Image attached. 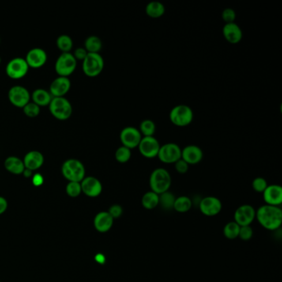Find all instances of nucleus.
I'll return each mask as SVG.
<instances>
[{
	"instance_id": "obj_1",
	"label": "nucleus",
	"mask_w": 282,
	"mask_h": 282,
	"mask_svg": "<svg viewBox=\"0 0 282 282\" xmlns=\"http://www.w3.org/2000/svg\"><path fill=\"white\" fill-rule=\"evenodd\" d=\"M256 218L266 230L274 231L281 226L282 210L279 206L262 205L256 212Z\"/></svg>"
},
{
	"instance_id": "obj_2",
	"label": "nucleus",
	"mask_w": 282,
	"mask_h": 282,
	"mask_svg": "<svg viewBox=\"0 0 282 282\" xmlns=\"http://www.w3.org/2000/svg\"><path fill=\"white\" fill-rule=\"evenodd\" d=\"M149 184L152 191L157 195L162 194L168 191L171 187V175L166 169H155L150 175Z\"/></svg>"
},
{
	"instance_id": "obj_3",
	"label": "nucleus",
	"mask_w": 282,
	"mask_h": 282,
	"mask_svg": "<svg viewBox=\"0 0 282 282\" xmlns=\"http://www.w3.org/2000/svg\"><path fill=\"white\" fill-rule=\"evenodd\" d=\"M61 172L69 182H81L85 177V168L82 162L70 158L65 161L61 167Z\"/></svg>"
},
{
	"instance_id": "obj_4",
	"label": "nucleus",
	"mask_w": 282,
	"mask_h": 282,
	"mask_svg": "<svg viewBox=\"0 0 282 282\" xmlns=\"http://www.w3.org/2000/svg\"><path fill=\"white\" fill-rule=\"evenodd\" d=\"M48 107L51 115L61 121L69 119L73 112L72 103L65 97H53Z\"/></svg>"
},
{
	"instance_id": "obj_5",
	"label": "nucleus",
	"mask_w": 282,
	"mask_h": 282,
	"mask_svg": "<svg viewBox=\"0 0 282 282\" xmlns=\"http://www.w3.org/2000/svg\"><path fill=\"white\" fill-rule=\"evenodd\" d=\"M170 120L173 125L180 128L188 126L194 118V113L190 106L179 104L175 106L170 112Z\"/></svg>"
},
{
	"instance_id": "obj_6",
	"label": "nucleus",
	"mask_w": 282,
	"mask_h": 282,
	"mask_svg": "<svg viewBox=\"0 0 282 282\" xmlns=\"http://www.w3.org/2000/svg\"><path fill=\"white\" fill-rule=\"evenodd\" d=\"M104 67V61L99 53H88L82 61V69L85 76L96 77L101 74Z\"/></svg>"
},
{
	"instance_id": "obj_7",
	"label": "nucleus",
	"mask_w": 282,
	"mask_h": 282,
	"mask_svg": "<svg viewBox=\"0 0 282 282\" xmlns=\"http://www.w3.org/2000/svg\"><path fill=\"white\" fill-rule=\"evenodd\" d=\"M77 66V61L70 52L61 53L55 63V70L57 75L68 77L74 73Z\"/></svg>"
},
{
	"instance_id": "obj_8",
	"label": "nucleus",
	"mask_w": 282,
	"mask_h": 282,
	"mask_svg": "<svg viewBox=\"0 0 282 282\" xmlns=\"http://www.w3.org/2000/svg\"><path fill=\"white\" fill-rule=\"evenodd\" d=\"M28 70H29V66L25 58H22V57H15L10 60L5 68L7 76L13 80L23 78L26 75L28 74Z\"/></svg>"
},
{
	"instance_id": "obj_9",
	"label": "nucleus",
	"mask_w": 282,
	"mask_h": 282,
	"mask_svg": "<svg viewBox=\"0 0 282 282\" xmlns=\"http://www.w3.org/2000/svg\"><path fill=\"white\" fill-rule=\"evenodd\" d=\"M157 157L165 164H175L181 158V148L174 143L161 145Z\"/></svg>"
},
{
	"instance_id": "obj_10",
	"label": "nucleus",
	"mask_w": 282,
	"mask_h": 282,
	"mask_svg": "<svg viewBox=\"0 0 282 282\" xmlns=\"http://www.w3.org/2000/svg\"><path fill=\"white\" fill-rule=\"evenodd\" d=\"M8 98L13 106L23 109L31 99V95L28 89L22 85H14L9 89Z\"/></svg>"
},
{
	"instance_id": "obj_11",
	"label": "nucleus",
	"mask_w": 282,
	"mask_h": 282,
	"mask_svg": "<svg viewBox=\"0 0 282 282\" xmlns=\"http://www.w3.org/2000/svg\"><path fill=\"white\" fill-rule=\"evenodd\" d=\"M121 144L129 149H134L138 147L143 136L137 128L133 126L126 127L121 131L119 135Z\"/></svg>"
},
{
	"instance_id": "obj_12",
	"label": "nucleus",
	"mask_w": 282,
	"mask_h": 282,
	"mask_svg": "<svg viewBox=\"0 0 282 282\" xmlns=\"http://www.w3.org/2000/svg\"><path fill=\"white\" fill-rule=\"evenodd\" d=\"M160 148V143L155 137H143L137 147L142 156L148 159L157 157Z\"/></svg>"
},
{
	"instance_id": "obj_13",
	"label": "nucleus",
	"mask_w": 282,
	"mask_h": 282,
	"mask_svg": "<svg viewBox=\"0 0 282 282\" xmlns=\"http://www.w3.org/2000/svg\"><path fill=\"white\" fill-rule=\"evenodd\" d=\"M256 218V210L249 204H243L237 208L234 213V222L240 227L250 226Z\"/></svg>"
},
{
	"instance_id": "obj_14",
	"label": "nucleus",
	"mask_w": 282,
	"mask_h": 282,
	"mask_svg": "<svg viewBox=\"0 0 282 282\" xmlns=\"http://www.w3.org/2000/svg\"><path fill=\"white\" fill-rule=\"evenodd\" d=\"M200 209L205 216L213 217L221 212V201L215 196H207L200 201Z\"/></svg>"
},
{
	"instance_id": "obj_15",
	"label": "nucleus",
	"mask_w": 282,
	"mask_h": 282,
	"mask_svg": "<svg viewBox=\"0 0 282 282\" xmlns=\"http://www.w3.org/2000/svg\"><path fill=\"white\" fill-rule=\"evenodd\" d=\"M25 60L29 68L39 69L46 63L47 54L43 49L35 47L27 53Z\"/></svg>"
},
{
	"instance_id": "obj_16",
	"label": "nucleus",
	"mask_w": 282,
	"mask_h": 282,
	"mask_svg": "<svg viewBox=\"0 0 282 282\" xmlns=\"http://www.w3.org/2000/svg\"><path fill=\"white\" fill-rule=\"evenodd\" d=\"M81 190L85 196L89 197H98L101 194L103 186L97 178L94 177H84L83 181L80 182Z\"/></svg>"
},
{
	"instance_id": "obj_17",
	"label": "nucleus",
	"mask_w": 282,
	"mask_h": 282,
	"mask_svg": "<svg viewBox=\"0 0 282 282\" xmlns=\"http://www.w3.org/2000/svg\"><path fill=\"white\" fill-rule=\"evenodd\" d=\"M70 87L72 82L68 77L58 76L51 82L49 92L51 93L52 97H65Z\"/></svg>"
},
{
	"instance_id": "obj_18",
	"label": "nucleus",
	"mask_w": 282,
	"mask_h": 282,
	"mask_svg": "<svg viewBox=\"0 0 282 282\" xmlns=\"http://www.w3.org/2000/svg\"><path fill=\"white\" fill-rule=\"evenodd\" d=\"M204 157L202 149L196 145H187L181 149V159H183L189 165L200 163Z\"/></svg>"
},
{
	"instance_id": "obj_19",
	"label": "nucleus",
	"mask_w": 282,
	"mask_h": 282,
	"mask_svg": "<svg viewBox=\"0 0 282 282\" xmlns=\"http://www.w3.org/2000/svg\"><path fill=\"white\" fill-rule=\"evenodd\" d=\"M263 198L268 205L279 206L282 203V188L280 185H268L263 192Z\"/></svg>"
},
{
	"instance_id": "obj_20",
	"label": "nucleus",
	"mask_w": 282,
	"mask_h": 282,
	"mask_svg": "<svg viewBox=\"0 0 282 282\" xmlns=\"http://www.w3.org/2000/svg\"><path fill=\"white\" fill-rule=\"evenodd\" d=\"M223 35L225 40L231 44H238L243 36L242 29L236 23H227L223 26Z\"/></svg>"
},
{
	"instance_id": "obj_21",
	"label": "nucleus",
	"mask_w": 282,
	"mask_h": 282,
	"mask_svg": "<svg viewBox=\"0 0 282 282\" xmlns=\"http://www.w3.org/2000/svg\"><path fill=\"white\" fill-rule=\"evenodd\" d=\"M23 161L26 169L34 171L42 167L44 163V156L42 152L34 150L26 154Z\"/></svg>"
},
{
	"instance_id": "obj_22",
	"label": "nucleus",
	"mask_w": 282,
	"mask_h": 282,
	"mask_svg": "<svg viewBox=\"0 0 282 282\" xmlns=\"http://www.w3.org/2000/svg\"><path fill=\"white\" fill-rule=\"evenodd\" d=\"M114 224V219L109 212H100L95 216L94 225L97 231L106 233L111 228Z\"/></svg>"
},
{
	"instance_id": "obj_23",
	"label": "nucleus",
	"mask_w": 282,
	"mask_h": 282,
	"mask_svg": "<svg viewBox=\"0 0 282 282\" xmlns=\"http://www.w3.org/2000/svg\"><path fill=\"white\" fill-rule=\"evenodd\" d=\"M5 167L7 171L13 175H21L25 170L23 161L14 156H9L5 159Z\"/></svg>"
},
{
	"instance_id": "obj_24",
	"label": "nucleus",
	"mask_w": 282,
	"mask_h": 282,
	"mask_svg": "<svg viewBox=\"0 0 282 282\" xmlns=\"http://www.w3.org/2000/svg\"><path fill=\"white\" fill-rule=\"evenodd\" d=\"M31 99L34 103L41 108L49 106L53 97L48 91H46L44 89H37L31 95Z\"/></svg>"
},
{
	"instance_id": "obj_25",
	"label": "nucleus",
	"mask_w": 282,
	"mask_h": 282,
	"mask_svg": "<svg viewBox=\"0 0 282 282\" xmlns=\"http://www.w3.org/2000/svg\"><path fill=\"white\" fill-rule=\"evenodd\" d=\"M166 8L162 3L159 1H152L146 6V13L152 19H159L165 14Z\"/></svg>"
},
{
	"instance_id": "obj_26",
	"label": "nucleus",
	"mask_w": 282,
	"mask_h": 282,
	"mask_svg": "<svg viewBox=\"0 0 282 282\" xmlns=\"http://www.w3.org/2000/svg\"><path fill=\"white\" fill-rule=\"evenodd\" d=\"M103 43L99 37L91 36L84 41V49L88 53H99L101 51Z\"/></svg>"
},
{
	"instance_id": "obj_27",
	"label": "nucleus",
	"mask_w": 282,
	"mask_h": 282,
	"mask_svg": "<svg viewBox=\"0 0 282 282\" xmlns=\"http://www.w3.org/2000/svg\"><path fill=\"white\" fill-rule=\"evenodd\" d=\"M142 204L146 209H153L159 205V195L152 190L147 192L142 198Z\"/></svg>"
},
{
	"instance_id": "obj_28",
	"label": "nucleus",
	"mask_w": 282,
	"mask_h": 282,
	"mask_svg": "<svg viewBox=\"0 0 282 282\" xmlns=\"http://www.w3.org/2000/svg\"><path fill=\"white\" fill-rule=\"evenodd\" d=\"M192 207V200L187 196H180L175 198L173 208L179 213H186Z\"/></svg>"
},
{
	"instance_id": "obj_29",
	"label": "nucleus",
	"mask_w": 282,
	"mask_h": 282,
	"mask_svg": "<svg viewBox=\"0 0 282 282\" xmlns=\"http://www.w3.org/2000/svg\"><path fill=\"white\" fill-rule=\"evenodd\" d=\"M138 130L143 137H154L156 130V124L152 119H145L142 121Z\"/></svg>"
},
{
	"instance_id": "obj_30",
	"label": "nucleus",
	"mask_w": 282,
	"mask_h": 282,
	"mask_svg": "<svg viewBox=\"0 0 282 282\" xmlns=\"http://www.w3.org/2000/svg\"><path fill=\"white\" fill-rule=\"evenodd\" d=\"M57 46L62 53L70 52L73 48V40L70 37L63 34L57 38Z\"/></svg>"
},
{
	"instance_id": "obj_31",
	"label": "nucleus",
	"mask_w": 282,
	"mask_h": 282,
	"mask_svg": "<svg viewBox=\"0 0 282 282\" xmlns=\"http://www.w3.org/2000/svg\"><path fill=\"white\" fill-rule=\"evenodd\" d=\"M175 197L171 192L167 191L159 195V205L166 210L171 209L174 207Z\"/></svg>"
},
{
	"instance_id": "obj_32",
	"label": "nucleus",
	"mask_w": 282,
	"mask_h": 282,
	"mask_svg": "<svg viewBox=\"0 0 282 282\" xmlns=\"http://www.w3.org/2000/svg\"><path fill=\"white\" fill-rule=\"evenodd\" d=\"M239 230H240V226L238 225L236 222H230L223 227V234L227 239L233 240L238 238Z\"/></svg>"
},
{
	"instance_id": "obj_33",
	"label": "nucleus",
	"mask_w": 282,
	"mask_h": 282,
	"mask_svg": "<svg viewBox=\"0 0 282 282\" xmlns=\"http://www.w3.org/2000/svg\"><path fill=\"white\" fill-rule=\"evenodd\" d=\"M115 159L119 163H126L132 157V150L126 148L125 146H121L116 150Z\"/></svg>"
},
{
	"instance_id": "obj_34",
	"label": "nucleus",
	"mask_w": 282,
	"mask_h": 282,
	"mask_svg": "<svg viewBox=\"0 0 282 282\" xmlns=\"http://www.w3.org/2000/svg\"><path fill=\"white\" fill-rule=\"evenodd\" d=\"M23 113L29 118H36L40 114L41 108L33 102H29L27 105L23 108Z\"/></svg>"
},
{
	"instance_id": "obj_35",
	"label": "nucleus",
	"mask_w": 282,
	"mask_h": 282,
	"mask_svg": "<svg viewBox=\"0 0 282 282\" xmlns=\"http://www.w3.org/2000/svg\"><path fill=\"white\" fill-rule=\"evenodd\" d=\"M65 190H66L68 196L73 197V198L78 197L82 192L80 182H69L66 185Z\"/></svg>"
},
{
	"instance_id": "obj_36",
	"label": "nucleus",
	"mask_w": 282,
	"mask_h": 282,
	"mask_svg": "<svg viewBox=\"0 0 282 282\" xmlns=\"http://www.w3.org/2000/svg\"><path fill=\"white\" fill-rule=\"evenodd\" d=\"M268 186V182L262 177H257L253 180V189L257 193H263Z\"/></svg>"
},
{
	"instance_id": "obj_37",
	"label": "nucleus",
	"mask_w": 282,
	"mask_h": 282,
	"mask_svg": "<svg viewBox=\"0 0 282 282\" xmlns=\"http://www.w3.org/2000/svg\"><path fill=\"white\" fill-rule=\"evenodd\" d=\"M236 17V12L230 8H227L222 12V19L225 22V24L235 23Z\"/></svg>"
},
{
	"instance_id": "obj_38",
	"label": "nucleus",
	"mask_w": 282,
	"mask_h": 282,
	"mask_svg": "<svg viewBox=\"0 0 282 282\" xmlns=\"http://www.w3.org/2000/svg\"><path fill=\"white\" fill-rule=\"evenodd\" d=\"M253 235V230L250 226H243V227H240V230H239V234L238 237L242 239V240L248 241L252 238Z\"/></svg>"
},
{
	"instance_id": "obj_39",
	"label": "nucleus",
	"mask_w": 282,
	"mask_h": 282,
	"mask_svg": "<svg viewBox=\"0 0 282 282\" xmlns=\"http://www.w3.org/2000/svg\"><path fill=\"white\" fill-rule=\"evenodd\" d=\"M175 171L179 174H185L189 170V167L190 165L188 164L187 162H185L183 159H180L177 161L175 164Z\"/></svg>"
},
{
	"instance_id": "obj_40",
	"label": "nucleus",
	"mask_w": 282,
	"mask_h": 282,
	"mask_svg": "<svg viewBox=\"0 0 282 282\" xmlns=\"http://www.w3.org/2000/svg\"><path fill=\"white\" fill-rule=\"evenodd\" d=\"M108 212L111 215L113 219H118L122 215V208L119 204H114L110 207Z\"/></svg>"
},
{
	"instance_id": "obj_41",
	"label": "nucleus",
	"mask_w": 282,
	"mask_h": 282,
	"mask_svg": "<svg viewBox=\"0 0 282 282\" xmlns=\"http://www.w3.org/2000/svg\"><path fill=\"white\" fill-rule=\"evenodd\" d=\"M87 54H88V52H87L86 50L84 49V47H78V48H76V50H75L73 56H74L75 59H76V61H83L85 59Z\"/></svg>"
},
{
	"instance_id": "obj_42",
	"label": "nucleus",
	"mask_w": 282,
	"mask_h": 282,
	"mask_svg": "<svg viewBox=\"0 0 282 282\" xmlns=\"http://www.w3.org/2000/svg\"><path fill=\"white\" fill-rule=\"evenodd\" d=\"M8 208V202L4 197L0 196V215L5 213Z\"/></svg>"
},
{
	"instance_id": "obj_43",
	"label": "nucleus",
	"mask_w": 282,
	"mask_h": 282,
	"mask_svg": "<svg viewBox=\"0 0 282 282\" xmlns=\"http://www.w3.org/2000/svg\"><path fill=\"white\" fill-rule=\"evenodd\" d=\"M32 182H33L34 185L39 186L43 183V177L40 174H36V175H34L33 178H32Z\"/></svg>"
},
{
	"instance_id": "obj_44",
	"label": "nucleus",
	"mask_w": 282,
	"mask_h": 282,
	"mask_svg": "<svg viewBox=\"0 0 282 282\" xmlns=\"http://www.w3.org/2000/svg\"><path fill=\"white\" fill-rule=\"evenodd\" d=\"M23 175H24V177H32V171H30V170H28V169L25 168V170H24V171H23Z\"/></svg>"
},
{
	"instance_id": "obj_45",
	"label": "nucleus",
	"mask_w": 282,
	"mask_h": 282,
	"mask_svg": "<svg viewBox=\"0 0 282 282\" xmlns=\"http://www.w3.org/2000/svg\"><path fill=\"white\" fill-rule=\"evenodd\" d=\"M1 61H2V59H1V57H0V64H1Z\"/></svg>"
},
{
	"instance_id": "obj_46",
	"label": "nucleus",
	"mask_w": 282,
	"mask_h": 282,
	"mask_svg": "<svg viewBox=\"0 0 282 282\" xmlns=\"http://www.w3.org/2000/svg\"><path fill=\"white\" fill-rule=\"evenodd\" d=\"M0 44H1V38H0Z\"/></svg>"
},
{
	"instance_id": "obj_47",
	"label": "nucleus",
	"mask_w": 282,
	"mask_h": 282,
	"mask_svg": "<svg viewBox=\"0 0 282 282\" xmlns=\"http://www.w3.org/2000/svg\"><path fill=\"white\" fill-rule=\"evenodd\" d=\"M0 282H1V281H0Z\"/></svg>"
}]
</instances>
